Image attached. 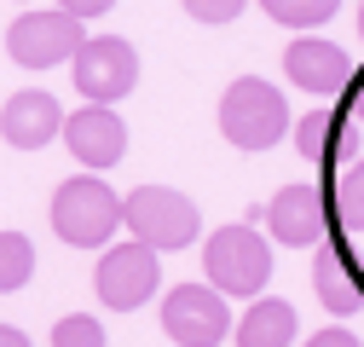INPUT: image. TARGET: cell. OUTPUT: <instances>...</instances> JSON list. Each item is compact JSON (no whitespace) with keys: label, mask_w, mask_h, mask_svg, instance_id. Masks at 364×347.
<instances>
[{"label":"cell","mask_w":364,"mask_h":347,"mask_svg":"<svg viewBox=\"0 0 364 347\" xmlns=\"http://www.w3.org/2000/svg\"><path fill=\"white\" fill-rule=\"evenodd\" d=\"M220 134H225V145H237V151H272V145H284V134H289L284 93L272 81H260V75H237L220 93Z\"/></svg>","instance_id":"1"},{"label":"cell","mask_w":364,"mask_h":347,"mask_svg":"<svg viewBox=\"0 0 364 347\" xmlns=\"http://www.w3.org/2000/svg\"><path fill=\"white\" fill-rule=\"evenodd\" d=\"M47 220L70 249H99L122 232V197L105 186V174H75L53 191Z\"/></svg>","instance_id":"2"},{"label":"cell","mask_w":364,"mask_h":347,"mask_svg":"<svg viewBox=\"0 0 364 347\" xmlns=\"http://www.w3.org/2000/svg\"><path fill=\"white\" fill-rule=\"evenodd\" d=\"M203 272L208 284L225 295V301H255L266 284H272V243L255 232V220L243 226H220L208 243H203Z\"/></svg>","instance_id":"3"},{"label":"cell","mask_w":364,"mask_h":347,"mask_svg":"<svg viewBox=\"0 0 364 347\" xmlns=\"http://www.w3.org/2000/svg\"><path fill=\"white\" fill-rule=\"evenodd\" d=\"M122 226H127V237H139L162 255V249H191L203 237V214L173 186H139L122 197Z\"/></svg>","instance_id":"4"},{"label":"cell","mask_w":364,"mask_h":347,"mask_svg":"<svg viewBox=\"0 0 364 347\" xmlns=\"http://www.w3.org/2000/svg\"><path fill=\"white\" fill-rule=\"evenodd\" d=\"M93 289L110 313H133V307H145V301L162 289V260L151 243L139 237H127V243H110L99 255V272H93Z\"/></svg>","instance_id":"5"},{"label":"cell","mask_w":364,"mask_h":347,"mask_svg":"<svg viewBox=\"0 0 364 347\" xmlns=\"http://www.w3.org/2000/svg\"><path fill=\"white\" fill-rule=\"evenodd\" d=\"M70 64H75V93L87 105H116L139 87V53L122 35H87Z\"/></svg>","instance_id":"6"},{"label":"cell","mask_w":364,"mask_h":347,"mask_svg":"<svg viewBox=\"0 0 364 347\" xmlns=\"http://www.w3.org/2000/svg\"><path fill=\"white\" fill-rule=\"evenodd\" d=\"M162 336L179 347H220L232 336V307L214 284H179L162 295Z\"/></svg>","instance_id":"7"},{"label":"cell","mask_w":364,"mask_h":347,"mask_svg":"<svg viewBox=\"0 0 364 347\" xmlns=\"http://www.w3.org/2000/svg\"><path fill=\"white\" fill-rule=\"evenodd\" d=\"M81 41H87V29L64 6L58 12H18L12 29H6V53L23 70H53V64H70L75 58Z\"/></svg>","instance_id":"8"},{"label":"cell","mask_w":364,"mask_h":347,"mask_svg":"<svg viewBox=\"0 0 364 347\" xmlns=\"http://www.w3.org/2000/svg\"><path fill=\"white\" fill-rule=\"evenodd\" d=\"M64 145H70V156L87 168V174H105V168H116L122 156H127V122L110 110V105H81L75 116H64Z\"/></svg>","instance_id":"9"},{"label":"cell","mask_w":364,"mask_h":347,"mask_svg":"<svg viewBox=\"0 0 364 347\" xmlns=\"http://www.w3.org/2000/svg\"><path fill=\"white\" fill-rule=\"evenodd\" d=\"M260 220L272 232V243L284 249H312L318 237H324V191L295 180V186H278L266 203H260Z\"/></svg>","instance_id":"10"},{"label":"cell","mask_w":364,"mask_h":347,"mask_svg":"<svg viewBox=\"0 0 364 347\" xmlns=\"http://www.w3.org/2000/svg\"><path fill=\"white\" fill-rule=\"evenodd\" d=\"M284 75H289V87H301V93H312V99H341L353 87V58L336 47V41L301 35L284 53Z\"/></svg>","instance_id":"11"},{"label":"cell","mask_w":364,"mask_h":347,"mask_svg":"<svg viewBox=\"0 0 364 347\" xmlns=\"http://www.w3.org/2000/svg\"><path fill=\"white\" fill-rule=\"evenodd\" d=\"M64 127V110L53 93H41V87H23V93L6 99V110H0V139H6L12 151H47L58 139Z\"/></svg>","instance_id":"12"},{"label":"cell","mask_w":364,"mask_h":347,"mask_svg":"<svg viewBox=\"0 0 364 347\" xmlns=\"http://www.w3.org/2000/svg\"><path fill=\"white\" fill-rule=\"evenodd\" d=\"M312 289H318V301H324V313H336V319H353L364 307V278L353 272V255L341 243H318Z\"/></svg>","instance_id":"13"},{"label":"cell","mask_w":364,"mask_h":347,"mask_svg":"<svg viewBox=\"0 0 364 347\" xmlns=\"http://www.w3.org/2000/svg\"><path fill=\"white\" fill-rule=\"evenodd\" d=\"M301 336V324H295V307L284 295H255L249 301V313L237 319V336H225V341H237V347H289Z\"/></svg>","instance_id":"14"},{"label":"cell","mask_w":364,"mask_h":347,"mask_svg":"<svg viewBox=\"0 0 364 347\" xmlns=\"http://www.w3.org/2000/svg\"><path fill=\"white\" fill-rule=\"evenodd\" d=\"M35 278V243L23 232H0V295H12Z\"/></svg>","instance_id":"15"},{"label":"cell","mask_w":364,"mask_h":347,"mask_svg":"<svg viewBox=\"0 0 364 347\" xmlns=\"http://www.w3.org/2000/svg\"><path fill=\"white\" fill-rule=\"evenodd\" d=\"M260 12L272 23H289V29H318L341 12V0H260Z\"/></svg>","instance_id":"16"},{"label":"cell","mask_w":364,"mask_h":347,"mask_svg":"<svg viewBox=\"0 0 364 347\" xmlns=\"http://www.w3.org/2000/svg\"><path fill=\"white\" fill-rule=\"evenodd\" d=\"M289 134H295V151L306 156V162H324L330 151V139H336V122H330V110H312V116H301V122H289Z\"/></svg>","instance_id":"17"},{"label":"cell","mask_w":364,"mask_h":347,"mask_svg":"<svg viewBox=\"0 0 364 347\" xmlns=\"http://www.w3.org/2000/svg\"><path fill=\"white\" fill-rule=\"evenodd\" d=\"M53 347H110V341H105V324L93 313H70L53 324Z\"/></svg>","instance_id":"18"},{"label":"cell","mask_w":364,"mask_h":347,"mask_svg":"<svg viewBox=\"0 0 364 347\" xmlns=\"http://www.w3.org/2000/svg\"><path fill=\"white\" fill-rule=\"evenodd\" d=\"M336 208H341L347 226H364V162H353L336 180Z\"/></svg>","instance_id":"19"},{"label":"cell","mask_w":364,"mask_h":347,"mask_svg":"<svg viewBox=\"0 0 364 347\" xmlns=\"http://www.w3.org/2000/svg\"><path fill=\"white\" fill-rule=\"evenodd\" d=\"M197 23H232V18H243V6L249 0H179Z\"/></svg>","instance_id":"20"},{"label":"cell","mask_w":364,"mask_h":347,"mask_svg":"<svg viewBox=\"0 0 364 347\" xmlns=\"http://www.w3.org/2000/svg\"><path fill=\"white\" fill-rule=\"evenodd\" d=\"M58 6H64L70 18H81V23H87V18H99V12H110L116 0H58Z\"/></svg>","instance_id":"21"},{"label":"cell","mask_w":364,"mask_h":347,"mask_svg":"<svg viewBox=\"0 0 364 347\" xmlns=\"http://www.w3.org/2000/svg\"><path fill=\"white\" fill-rule=\"evenodd\" d=\"M306 347H364V341L347 330H318V336H306Z\"/></svg>","instance_id":"22"},{"label":"cell","mask_w":364,"mask_h":347,"mask_svg":"<svg viewBox=\"0 0 364 347\" xmlns=\"http://www.w3.org/2000/svg\"><path fill=\"white\" fill-rule=\"evenodd\" d=\"M0 347H35V341H29L18 324H0Z\"/></svg>","instance_id":"23"},{"label":"cell","mask_w":364,"mask_h":347,"mask_svg":"<svg viewBox=\"0 0 364 347\" xmlns=\"http://www.w3.org/2000/svg\"><path fill=\"white\" fill-rule=\"evenodd\" d=\"M353 110H358V122H364V81H358V93H353Z\"/></svg>","instance_id":"24"},{"label":"cell","mask_w":364,"mask_h":347,"mask_svg":"<svg viewBox=\"0 0 364 347\" xmlns=\"http://www.w3.org/2000/svg\"><path fill=\"white\" fill-rule=\"evenodd\" d=\"M358 35H364V6H358Z\"/></svg>","instance_id":"25"}]
</instances>
